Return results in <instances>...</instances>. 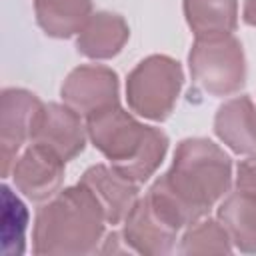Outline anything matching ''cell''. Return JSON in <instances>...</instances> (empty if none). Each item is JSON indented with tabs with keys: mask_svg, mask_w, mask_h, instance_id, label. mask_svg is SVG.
Instances as JSON below:
<instances>
[{
	"mask_svg": "<svg viewBox=\"0 0 256 256\" xmlns=\"http://www.w3.org/2000/svg\"><path fill=\"white\" fill-rule=\"evenodd\" d=\"M86 140L88 130L76 110L68 104H42L32 124L30 142L46 146L64 162H70L84 152Z\"/></svg>",
	"mask_w": 256,
	"mask_h": 256,
	"instance_id": "obj_6",
	"label": "cell"
},
{
	"mask_svg": "<svg viewBox=\"0 0 256 256\" xmlns=\"http://www.w3.org/2000/svg\"><path fill=\"white\" fill-rule=\"evenodd\" d=\"M106 224L100 202L78 182L76 186L58 190L36 212L32 252L38 256H84L98 252Z\"/></svg>",
	"mask_w": 256,
	"mask_h": 256,
	"instance_id": "obj_2",
	"label": "cell"
},
{
	"mask_svg": "<svg viewBox=\"0 0 256 256\" xmlns=\"http://www.w3.org/2000/svg\"><path fill=\"white\" fill-rule=\"evenodd\" d=\"M130 38V28L120 14L96 12L78 32L76 50L90 60H108L120 54Z\"/></svg>",
	"mask_w": 256,
	"mask_h": 256,
	"instance_id": "obj_13",
	"label": "cell"
},
{
	"mask_svg": "<svg viewBox=\"0 0 256 256\" xmlns=\"http://www.w3.org/2000/svg\"><path fill=\"white\" fill-rule=\"evenodd\" d=\"M214 132L232 152L256 154V106L250 96L224 102L214 116Z\"/></svg>",
	"mask_w": 256,
	"mask_h": 256,
	"instance_id": "obj_12",
	"label": "cell"
},
{
	"mask_svg": "<svg viewBox=\"0 0 256 256\" xmlns=\"http://www.w3.org/2000/svg\"><path fill=\"white\" fill-rule=\"evenodd\" d=\"M234 250L232 240L220 220L202 218L188 226L180 238V254H230Z\"/></svg>",
	"mask_w": 256,
	"mask_h": 256,
	"instance_id": "obj_17",
	"label": "cell"
},
{
	"mask_svg": "<svg viewBox=\"0 0 256 256\" xmlns=\"http://www.w3.org/2000/svg\"><path fill=\"white\" fill-rule=\"evenodd\" d=\"M80 184H84L100 202L106 222L116 226L122 224L132 206L136 204L138 196V182L126 178L116 168L106 164H94L90 166L82 176Z\"/></svg>",
	"mask_w": 256,
	"mask_h": 256,
	"instance_id": "obj_10",
	"label": "cell"
},
{
	"mask_svg": "<svg viewBox=\"0 0 256 256\" xmlns=\"http://www.w3.org/2000/svg\"><path fill=\"white\" fill-rule=\"evenodd\" d=\"M104 244L100 246V250L98 252H102V254H126V252H134L130 246H128V242L124 240V234L122 232H110V234H106V238L102 240Z\"/></svg>",
	"mask_w": 256,
	"mask_h": 256,
	"instance_id": "obj_20",
	"label": "cell"
},
{
	"mask_svg": "<svg viewBox=\"0 0 256 256\" xmlns=\"http://www.w3.org/2000/svg\"><path fill=\"white\" fill-rule=\"evenodd\" d=\"M64 160L46 146L30 142V146L16 158L10 176L14 186L32 202L52 198L64 180Z\"/></svg>",
	"mask_w": 256,
	"mask_h": 256,
	"instance_id": "obj_9",
	"label": "cell"
},
{
	"mask_svg": "<svg viewBox=\"0 0 256 256\" xmlns=\"http://www.w3.org/2000/svg\"><path fill=\"white\" fill-rule=\"evenodd\" d=\"M182 84L180 62L166 54H152L140 60L126 78L128 108L146 120L162 122L172 114Z\"/></svg>",
	"mask_w": 256,
	"mask_h": 256,
	"instance_id": "obj_4",
	"label": "cell"
},
{
	"mask_svg": "<svg viewBox=\"0 0 256 256\" xmlns=\"http://www.w3.org/2000/svg\"><path fill=\"white\" fill-rule=\"evenodd\" d=\"M42 102L36 94L24 88H4L0 96V156L2 176H10V170L18 158L20 148L30 138L34 118Z\"/></svg>",
	"mask_w": 256,
	"mask_h": 256,
	"instance_id": "obj_8",
	"label": "cell"
},
{
	"mask_svg": "<svg viewBox=\"0 0 256 256\" xmlns=\"http://www.w3.org/2000/svg\"><path fill=\"white\" fill-rule=\"evenodd\" d=\"M34 12L44 34L70 38L92 16V0H34Z\"/></svg>",
	"mask_w": 256,
	"mask_h": 256,
	"instance_id": "obj_15",
	"label": "cell"
},
{
	"mask_svg": "<svg viewBox=\"0 0 256 256\" xmlns=\"http://www.w3.org/2000/svg\"><path fill=\"white\" fill-rule=\"evenodd\" d=\"M242 20L248 26H256V0H244L242 6Z\"/></svg>",
	"mask_w": 256,
	"mask_h": 256,
	"instance_id": "obj_21",
	"label": "cell"
},
{
	"mask_svg": "<svg viewBox=\"0 0 256 256\" xmlns=\"http://www.w3.org/2000/svg\"><path fill=\"white\" fill-rule=\"evenodd\" d=\"M184 16L196 38L226 36L236 30V0H184Z\"/></svg>",
	"mask_w": 256,
	"mask_h": 256,
	"instance_id": "obj_16",
	"label": "cell"
},
{
	"mask_svg": "<svg viewBox=\"0 0 256 256\" xmlns=\"http://www.w3.org/2000/svg\"><path fill=\"white\" fill-rule=\"evenodd\" d=\"M28 210L8 186H2V250L4 254L24 252V232Z\"/></svg>",
	"mask_w": 256,
	"mask_h": 256,
	"instance_id": "obj_18",
	"label": "cell"
},
{
	"mask_svg": "<svg viewBox=\"0 0 256 256\" xmlns=\"http://www.w3.org/2000/svg\"><path fill=\"white\" fill-rule=\"evenodd\" d=\"M188 66L192 80L212 96H230L246 80L244 50L232 34L196 38L188 54Z\"/></svg>",
	"mask_w": 256,
	"mask_h": 256,
	"instance_id": "obj_5",
	"label": "cell"
},
{
	"mask_svg": "<svg viewBox=\"0 0 256 256\" xmlns=\"http://www.w3.org/2000/svg\"><path fill=\"white\" fill-rule=\"evenodd\" d=\"M236 192H242L256 200V154L248 156L236 166Z\"/></svg>",
	"mask_w": 256,
	"mask_h": 256,
	"instance_id": "obj_19",
	"label": "cell"
},
{
	"mask_svg": "<svg viewBox=\"0 0 256 256\" xmlns=\"http://www.w3.org/2000/svg\"><path fill=\"white\" fill-rule=\"evenodd\" d=\"M86 130L110 166L138 184L158 170L168 152V136L160 128L138 122L120 104L88 116Z\"/></svg>",
	"mask_w": 256,
	"mask_h": 256,
	"instance_id": "obj_3",
	"label": "cell"
},
{
	"mask_svg": "<svg viewBox=\"0 0 256 256\" xmlns=\"http://www.w3.org/2000/svg\"><path fill=\"white\" fill-rule=\"evenodd\" d=\"M216 214L232 246L244 254H256V200L242 192L226 194Z\"/></svg>",
	"mask_w": 256,
	"mask_h": 256,
	"instance_id": "obj_14",
	"label": "cell"
},
{
	"mask_svg": "<svg viewBox=\"0 0 256 256\" xmlns=\"http://www.w3.org/2000/svg\"><path fill=\"white\" fill-rule=\"evenodd\" d=\"M232 186V158L208 138H186L176 146L172 166L148 188L154 212L180 230L206 218Z\"/></svg>",
	"mask_w": 256,
	"mask_h": 256,
	"instance_id": "obj_1",
	"label": "cell"
},
{
	"mask_svg": "<svg viewBox=\"0 0 256 256\" xmlns=\"http://www.w3.org/2000/svg\"><path fill=\"white\" fill-rule=\"evenodd\" d=\"M118 88H120L118 74L112 68L100 64H88L74 68L66 76L60 88V96L64 104H68L80 116L88 118L96 112L120 104Z\"/></svg>",
	"mask_w": 256,
	"mask_h": 256,
	"instance_id": "obj_7",
	"label": "cell"
},
{
	"mask_svg": "<svg viewBox=\"0 0 256 256\" xmlns=\"http://www.w3.org/2000/svg\"><path fill=\"white\" fill-rule=\"evenodd\" d=\"M124 240L136 254L164 256L174 250L178 230L166 224L150 206L148 198H138L124 218Z\"/></svg>",
	"mask_w": 256,
	"mask_h": 256,
	"instance_id": "obj_11",
	"label": "cell"
}]
</instances>
